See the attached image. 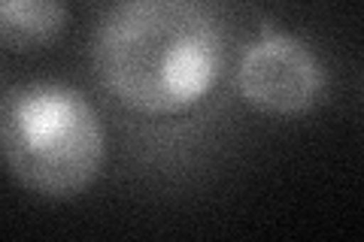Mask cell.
I'll return each instance as SVG.
<instances>
[{"mask_svg": "<svg viewBox=\"0 0 364 242\" xmlns=\"http://www.w3.org/2000/svg\"><path fill=\"white\" fill-rule=\"evenodd\" d=\"M91 70L124 109L179 115L225 70L222 21L200 0H116L91 37Z\"/></svg>", "mask_w": 364, "mask_h": 242, "instance_id": "6da1fadb", "label": "cell"}, {"mask_svg": "<svg viewBox=\"0 0 364 242\" xmlns=\"http://www.w3.org/2000/svg\"><path fill=\"white\" fill-rule=\"evenodd\" d=\"M107 131L82 91L31 79L0 94V167L43 200H73L100 179Z\"/></svg>", "mask_w": 364, "mask_h": 242, "instance_id": "7a4b0ae2", "label": "cell"}, {"mask_svg": "<svg viewBox=\"0 0 364 242\" xmlns=\"http://www.w3.org/2000/svg\"><path fill=\"white\" fill-rule=\"evenodd\" d=\"M240 97L261 115L291 119L310 112L325 94V67L306 43L289 33H264L237 67Z\"/></svg>", "mask_w": 364, "mask_h": 242, "instance_id": "3957f363", "label": "cell"}, {"mask_svg": "<svg viewBox=\"0 0 364 242\" xmlns=\"http://www.w3.org/2000/svg\"><path fill=\"white\" fill-rule=\"evenodd\" d=\"M70 21L67 0H0V45L40 52L55 45Z\"/></svg>", "mask_w": 364, "mask_h": 242, "instance_id": "277c9868", "label": "cell"}]
</instances>
